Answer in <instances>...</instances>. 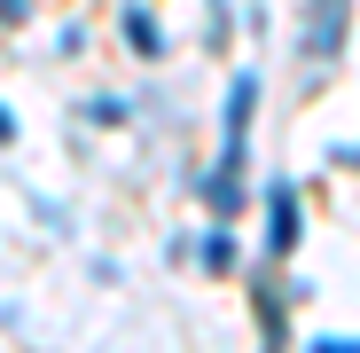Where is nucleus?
<instances>
[{"label":"nucleus","instance_id":"1","mask_svg":"<svg viewBox=\"0 0 360 353\" xmlns=\"http://www.w3.org/2000/svg\"><path fill=\"white\" fill-rule=\"evenodd\" d=\"M251 110H259V71H235L227 79V110H219V165L204 173V204L227 220L243 204V157H251Z\"/></svg>","mask_w":360,"mask_h":353},{"label":"nucleus","instance_id":"2","mask_svg":"<svg viewBox=\"0 0 360 353\" xmlns=\"http://www.w3.org/2000/svg\"><path fill=\"white\" fill-rule=\"evenodd\" d=\"M290 244H297V189L266 181V259H290Z\"/></svg>","mask_w":360,"mask_h":353},{"label":"nucleus","instance_id":"3","mask_svg":"<svg viewBox=\"0 0 360 353\" xmlns=\"http://www.w3.org/2000/svg\"><path fill=\"white\" fill-rule=\"evenodd\" d=\"M345 47V0H314V24H306V55H329Z\"/></svg>","mask_w":360,"mask_h":353},{"label":"nucleus","instance_id":"4","mask_svg":"<svg viewBox=\"0 0 360 353\" xmlns=\"http://www.w3.org/2000/svg\"><path fill=\"white\" fill-rule=\"evenodd\" d=\"M117 24H126V47H141V55H165V32H157V16H149V8H126Z\"/></svg>","mask_w":360,"mask_h":353},{"label":"nucleus","instance_id":"5","mask_svg":"<svg viewBox=\"0 0 360 353\" xmlns=\"http://www.w3.org/2000/svg\"><path fill=\"white\" fill-rule=\"evenodd\" d=\"M196 259H204L212 275H227V267H235V235H227V228H212L204 244H196Z\"/></svg>","mask_w":360,"mask_h":353},{"label":"nucleus","instance_id":"6","mask_svg":"<svg viewBox=\"0 0 360 353\" xmlns=\"http://www.w3.org/2000/svg\"><path fill=\"white\" fill-rule=\"evenodd\" d=\"M306 353H360V345H352V337H314Z\"/></svg>","mask_w":360,"mask_h":353},{"label":"nucleus","instance_id":"7","mask_svg":"<svg viewBox=\"0 0 360 353\" xmlns=\"http://www.w3.org/2000/svg\"><path fill=\"white\" fill-rule=\"evenodd\" d=\"M32 16V0H0V24H24Z\"/></svg>","mask_w":360,"mask_h":353},{"label":"nucleus","instance_id":"8","mask_svg":"<svg viewBox=\"0 0 360 353\" xmlns=\"http://www.w3.org/2000/svg\"><path fill=\"white\" fill-rule=\"evenodd\" d=\"M0 142H16V118H8V110H0Z\"/></svg>","mask_w":360,"mask_h":353}]
</instances>
